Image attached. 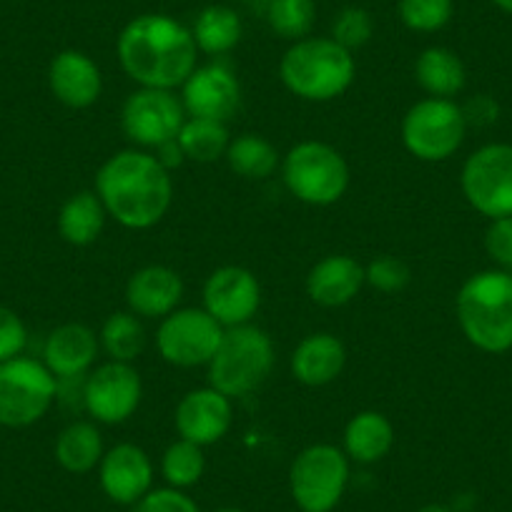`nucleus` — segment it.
Here are the masks:
<instances>
[{
	"mask_svg": "<svg viewBox=\"0 0 512 512\" xmlns=\"http://www.w3.org/2000/svg\"><path fill=\"white\" fill-rule=\"evenodd\" d=\"M176 141H179L186 161H196V164H216V161L226 156V149H229L231 144V134L226 123L211 121V118L186 116Z\"/></svg>",
	"mask_w": 512,
	"mask_h": 512,
	"instance_id": "obj_29",
	"label": "nucleus"
},
{
	"mask_svg": "<svg viewBox=\"0 0 512 512\" xmlns=\"http://www.w3.org/2000/svg\"><path fill=\"white\" fill-rule=\"evenodd\" d=\"M347 364V347L332 332H312L294 347L292 367L294 379L304 387H327Z\"/></svg>",
	"mask_w": 512,
	"mask_h": 512,
	"instance_id": "obj_22",
	"label": "nucleus"
},
{
	"mask_svg": "<svg viewBox=\"0 0 512 512\" xmlns=\"http://www.w3.org/2000/svg\"><path fill=\"white\" fill-rule=\"evenodd\" d=\"M412 269L397 256H377L364 267V282L374 292L397 294L410 284Z\"/></svg>",
	"mask_w": 512,
	"mask_h": 512,
	"instance_id": "obj_35",
	"label": "nucleus"
},
{
	"mask_svg": "<svg viewBox=\"0 0 512 512\" xmlns=\"http://www.w3.org/2000/svg\"><path fill=\"white\" fill-rule=\"evenodd\" d=\"M317 21V3L314 0H269L267 23L272 33L284 41H302L312 36Z\"/></svg>",
	"mask_w": 512,
	"mask_h": 512,
	"instance_id": "obj_32",
	"label": "nucleus"
},
{
	"mask_svg": "<svg viewBox=\"0 0 512 512\" xmlns=\"http://www.w3.org/2000/svg\"><path fill=\"white\" fill-rule=\"evenodd\" d=\"M462 113H465L467 126L485 128V126H492V123L500 118V103H497L492 96H487V93H480V96L470 98V101L462 106Z\"/></svg>",
	"mask_w": 512,
	"mask_h": 512,
	"instance_id": "obj_39",
	"label": "nucleus"
},
{
	"mask_svg": "<svg viewBox=\"0 0 512 512\" xmlns=\"http://www.w3.org/2000/svg\"><path fill=\"white\" fill-rule=\"evenodd\" d=\"M116 56L123 73L139 88L174 91L199 66L191 28L166 13H144L128 21L118 33Z\"/></svg>",
	"mask_w": 512,
	"mask_h": 512,
	"instance_id": "obj_1",
	"label": "nucleus"
},
{
	"mask_svg": "<svg viewBox=\"0 0 512 512\" xmlns=\"http://www.w3.org/2000/svg\"><path fill=\"white\" fill-rule=\"evenodd\" d=\"M467 204L490 221L512 216V144H485L467 156L460 174Z\"/></svg>",
	"mask_w": 512,
	"mask_h": 512,
	"instance_id": "obj_11",
	"label": "nucleus"
},
{
	"mask_svg": "<svg viewBox=\"0 0 512 512\" xmlns=\"http://www.w3.org/2000/svg\"><path fill=\"white\" fill-rule=\"evenodd\" d=\"M186 121L181 96L164 88H139L123 101L121 128L126 139L139 149H159L179 136Z\"/></svg>",
	"mask_w": 512,
	"mask_h": 512,
	"instance_id": "obj_13",
	"label": "nucleus"
},
{
	"mask_svg": "<svg viewBox=\"0 0 512 512\" xmlns=\"http://www.w3.org/2000/svg\"><path fill=\"white\" fill-rule=\"evenodd\" d=\"M101 354V342L91 327L81 322H68L53 329L43 347V364L56 379L86 377Z\"/></svg>",
	"mask_w": 512,
	"mask_h": 512,
	"instance_id": "obj_20",
	"label": "nucleus"
},
{
	"mask_svg": "<svg viewBox=\"0 0 512 512\" xmlns=\"http://www.w3.org/2000/svg\"><path fill=\"white\" fill-rule=\"evenodd\" d=\"M93 191L116 224L131 231H146L169 214L174 179L156 154L126 149L103 161Z\"/></svg>",
	"mask_w": 512,
	"mask_h": 512,
	"instance_id": "obj_2",
	"label": "nucleus"
},
{
	"mask_svg": "<svg viewBox=\"0 0 512 512\" xmlns=\"http://www.w3.org/2000/svg\"><path fill=\"white\" fill-rule=\"evenodd\" d=\"M279 78L292 96L327 103L344 96L357 78L354 53L329 36L294 41L279 61Z\"/></svg>",
	"mask_w": 512,
	"mask_h": 512,
	"instance_id": "obj_3",
	"label": "nucleus"
},
{
	"mask_svg": "<svg viewBox=\"0 0 512 512\" xmlns=\"http://www.w3.org/2000/svg\"><path fill=\"white\" fill-rule=\"evenodd\" d=\"M103 435L93 420H76L61 430L56 437L53 455L56 462L71 475H86L101 465Z\"/></svg>",
	"mask_w": 512,
	"mask_h": 512,
	"instance_id": "obj_26",
	"label": "nucleus"
},
{
	"mask_svg": "<svg viewBox=\"0 0 512 512\" xmlns=\"http://www.w3.org/2000/svg\"><path fill=\"white\" fill-rule=\"evenodd\" d=\"M156 154V159L161 161V164L166 166V169L169 171H174V169H179L181 164H184L186 161V156H184V151H181V146H179V141H169V144H164V146H159V149L154 151Z\"/></svg>",
	"mask_w": 512,
	"mask_h": 512,
	"instance_id": "obj_40",
	"label": "nucleus"
},
{
	"mask_svg": "<svg viewBox=\"0 0 512 512\" xmlns=\"http://www.w3.org/2000/svg\"><path fill=\"white\" fill-rule=\"evenodd\" d=\"M134 512H201L199 505L176 487H154L134 505Z\"/></svg>",
	"mask_w": 512,
	"mask_h": 512,
	"instance_id": "obj_36",
	"label": "nucleus"
},
{
	"mask_svg": "<svg viewBox=\"0 0 512 512\" xmlns=\"http://www.w3.org/2000/svg\"><path fill=\"white\" fill-rule=\"evenodd\" d=\"M415 81L427 96L455 98L467 86V68L452 48L430 46L417 56Z\"/></svg>",
	"mask_w": 512,
	"mask_h": 512,
	"instance_id": "obj_24",
	"label": "nucleus"
},
{
	"mask_svg": "<svg viewBox=\"0 0 512 512\" xmlns=\"http://www.w3.org/2000/svg\"><path fill=\"white\" fill-rule=\"evenodd\" d=\"M485 249L487 256L497 264V269H505L512 274V216L490 221L485 231Z\"/></svg>",
	"mask_w": 512,
	"mask_h": 512,
	"instance_id": "obj_38",
	"label": "nucleus"
},
{
	"mask_svg": "<svg viewBox=\"0 0 512 512\" xmlns=\"http://www.w3.org/2000/svg\"><path fill=\"white\" fill-rule=\"evenodd\" d=\"M204 309L224 329L251 324L262 307V284L246 267L226 264L214 269L204 282Z\"/></svg>",
	"mask_w": 512,
	"mask_h": 512,
	"instance_id": "obj_14",
	"label": "nucleus"
},
{
	"mask_svg": "<svg viewBox=\"0 0 512 512\" xmlns=\"http://www.w3.org/2000/svg\"><path fill=\"white\" fill-rule=\"evenodd\" d=\"M106 219V206L98 199L96 191H76L63 201L61 211H58V234L71 246H91L103 234Z\"/></svg>",
	"mask_w": 512,
	"mask_h": 512,
	"instance_id": "obj_25",
	"label": "nucleus"
},
{
	"mask_svg": "<svg viewBox=\"0 0 512 512\" xmlns=\"http://www.w3.org/2000/svg\"><path fill=\"white\" fill-rule=\"evenodd\" d=\"M304 287H307V297L319 307H344L357 299L362 287H367L364 264L349 254H329L309 269Z\"/></svg>",
	"mask_w": 512,
	"mask_h": 512,
	"instance_id": "obj_21",
	"label": "nucleus"
},
{
	"mask_svg": "<svg viewBox=\"0 0 512 512\" xmlns=\"http://www.w3.org/2000/svg\"><path fill=\"white\" fill-rule=\"evenodd\" d=\"M186 116L226 123L241 106V86L234 71L221 63L196 66L181 86Z\"/></svg>",
	"mask_w": 512,
	"mask_h": 512,
	"instance_id": "obj_17",
	"label": "nucleus"
},
{
	"mask_svg": "<svg viewBox=\"0 0 512 512\" xmlns=\"http://www.w3.org/2000/svg\"><path fill=\"white\" fill-rule=\"evenodd\" d=\"M28 342V329L13 309L0 307V364L21 357Z\"/></svg>",
	"mask_w": 512,
	"mask_h": 512,
	"instance_id": "obj_37",
	"label": "nucleus"
},
{
	"mask_svg": "<svg viewBox=\"0 0 512 512\" xmlns=\"http://www.w3.org/2000/svg\"><path fill=\"white\" fill-rule=\"evenodd\" d=\"M98 482L106 497L116 505H136L146 492L154 490V462L144 447L118 442L103 452Z\"/></svg>",
	"mask_w": 512,
	"mask_h": 512,
	"instance_id": "obj_15",
	"label": "nucleus"
},
{
	"mask_svg": "<svg viewBox=\"0 0 512 512\" xmlns=\"http://www.w3.org/2000/svg\"><path fill=\"white\" fill-rule=\"evenodd\" d=\"M457 324L475 349L505 354L512 349V274L485 269L467 279L455 299Z\"/></svg>",
	"mask_w": 512,
	"mask_h": 512,
	"instance_id": "obj_4",
	"label": "nucleus"
},
{
	"mask_svg": "<svg viewBox=\"0 0 512 512\" xmlns=\"http://www.w3.org/2000/svg\"><path fill=\"white\" fill-rule=\"evenodd\" d=\"M417 512H452V510L447 505H437V502H432V505H425L422 510H417Z\"/></svg>",
	"mask_w": 512,
	"mask_h": 512,
	"instance_id": "obj_42",
	"label": "nucleus"
},
{
	"mask_svg": "<svg viewBox=\"0 0 512 512\" xmlns=\"http://www.w3.org/2000/svg\"><path fill=\"white\" fill-rule=\"evenodd\" d=\"M510 460H512V445H510Z\"/></svg>",
	"mask_w": 512,
	"mask_h": 512,
	"instance_id": "obj_44",
	"label": "nucleus"
},
{
	"mask_svg": "<svg viewBox=\"0 0 512 512\" xmlns=\"http://www.w3.org/2000/svg\"><path fill=\"white\" fill-rule=\"evenodd\" d=\"M144 400V382L134 364H96L83 382V407L96 425H123L136 415Z\"/></svg>",
	"mask_w": 512,
	"mask_h": 512,
	"instance_id": "obj_12",
	"label": "nucleus"
},
{
	"mask_svg": "<svg viewBox=\"0 0 512 512\" xmlns=\"http://www.w3.org/2000/svg\"><path fill=\"white\" fill-rule=\"evenodd\" d=\"M184 299V279L166 264L136 269L126 282V307L141 319H164Z\"/></svg>",
	"mask_w": 512,
	"mask_h": 512,
	"instance_id": "obj_19",
	"label": "nucleus"
},
{
	"mask_svg": "<svg viewBox=\"0 0 512 512\" xmlns=\"http://www.w3.org/2000/svg\"><path fill=\"white\" fill-rule=\"evenodd\" d=\"M226 164L236 176L246 181H267L282 166L277 146L259 134H241L231 139L226 149Z\"/></svg>",
	"mask_w": 512,
	"mask_h": 512,
	"instance_id": "obj_28",
	"label": "nucleus"
},
{
	"mask_svg": "<svg viewBox=\"0 0 512 512\" xmlns=\"http://www.w3.org/2000/svg\"><path fill=\"white\" fill-rule=\"evenodd\" d=\"M231 402H234L231 397L221 395L211 384L186 392L174 412V425L181 440H189L199 447H209L224 440L234 425Z\"/></svg>",
	"mask_w": 512,
	"mask_h": 512,
	"instance_id": "obj_16",
	"label": "nucleus"
},
{
	"mask_svg": "<svg viewBox=\"0 0 512 512\" xmlns=\"http://www.w3.org/2000/svg\"><path fill=\"white\" fill-rule=\"evenodd\" d=\"M48 88L53 98L73 111L96 106L103 93V76L98 63L88 53L66 48L56 53L48 66Z\"/></svg>",
	"mask_w": 512,
	"mask_h": 512,
	"instance_id": "obj_18",
	"label": "nucleus"
},
{
	"mask_svg": "<svg viewBox=\"0 0 512 512\" xmlns=\"http://www.w3.org/2000/svg\"><path fill=\"white\" fill-rule=\"evenodd\" d=\"M206 457L204 447L194 445L189 440H176L161 455V475H164L166 485L176 487V490H186V487L196 485L204 477Z\"/></svg>",
	"mask_w": 512,
	"mask_h": 512,
	"instance_id": "obj_31",
	"label": "nucleus"
},
{
	"mask_svg": "<svg viewBox=\"0 0 512 512\" xmlns=\"http://www.w3.org/2000/svg\"><path fill=\"white\" fill-rule=\"evenodd\" d=\"M492 6L497 8V11L507 13V16H512V0H490Z\"/></svg>",
	"mask_w": 512,
	"mask_h": 512,
	"instance_id": "obj_41",
	"label": "nucleus"
},
{
	"mask_svg": "<svg viewBox=\"0 0 512 512\" xmlns=\"http://www.w3.org/2000/svg\"><path fill=\"white\" fill-rule=\"evenodd\" d=\"M395 447V425L377 410H362L344 425L342 450L349 462L374 465L384 460Z\"/></svg>",
	"mask_w": 512,
	"mask_h": 512,
	"instance_id": "obj_23",
	"label": "nucleus"
},
{
	"mask_svg": "<svg viewBox=\"0 0 512 512\" xmlns=\"http://www.w3.org/2000/svg\"><path fill=\"white\" fill-rule=\"evenodd\" d=\"M224 339V327L204 307H179L156 329V352L171 367H209Z\"/></svg>",
	"mask_w": 512,
	"mask_h": 512,
	"instance_id": "obj_10",
	"label": "nucleus"
},
{
	"mask_svg": "<svg viewBox=\"0 0 512 512\" xmlns=\"http://www.w3.org/2000/svg\"><path fill=\"white\" fill-rule=\"evenodd\" d=\"M216 512H244V510H239V507H221V510Z\"/></svg>",
	"mask_w": 512,
	"mask_h": 512,
	"instance_id": "obj_43",
	"label": "nucleus"
},
{
	"mask_svg": "<svg viewBox=\"0 0 512 512\" xmlns=\"http://www.w3.org/2000/svg\"><path fill=\"white\" fill-rule=\"evenodd\" d=\"M467 121L455 98H422L402 116L400 136L407 154L425 164H440L462 149Z\"/></svg>",
	"mask_w": 512,
	"mask_h": 512,
	"instance_id": "obj_7",
	"label": "nucleus"
},
{
	"mask_svg": "<svg viewBox=\"0 0 512 512\" xmlns=\"http://www.w3.org/2000/svg\"><path fill=\"white\" fill-rule=\"evenodd\" d=\"M349 485V457L342 447L317 442L294 457L289 492L302 512H332Z\"/></svg>",
	"mask_w": 512,
	"mask_h": 512,
	"instance_id": "obj_8",
	"label": "nucleus"
},
{
	"mask_svg": "<svg viewBox=\"0 0 512 512\" xmlns=\"http://www.w3.org/2000/svg\"><path fill=\"white\" fill-rule=\"evenodd\" d=\"M397 16L412 33H437L455 16L452 0H400Z\"/></svg>",
	"mask_w": 512,
	"mask_h": 512,
	"instance_id": "obj_33",
	"label": "nucleus"
},
{
	"mask_svg": "<svg viewBox=\"0 0 512 512\" xmlns=\"http://www.w3.org/2000/svg\"><path fill=\"white\" fill-rule=\"evenodd\" d=\"M277 352L274 342L262 327L241 324L224 329L219 349L209 362V384L231 400L251 395L272 374Z\"/></svg>",
	"mask_w": 512,
	"mask_h": 512,
	"instance_id": "obj_5",
	"label": "nucleus"
},
{
	"mask_svg": "<svg viewBox=\"0 0 512 512\" xmlns=\"http://www.w3.org/2000/svg\"><path fill=\"white\" fill-rule=\"evenodd\" d=\"M282 181L307 206H332L347 194L349 164L327 141H299L282 156Z\"/></svg>",
	"mask_w": 512,
	"mask_h": 512,
	"instance_id": "obj_6",
	"label": "nucleus"
},
{
	"mask_svg": "<svg viewBox=\"0 0 512 512\" xmlns=\"http://www.w3.org/2000/svg\"><path fill=\"white\" fill-rule=\"evenodd\" d=\"M374 36V18L367 8L362 6H347L334 16L332 31L329 38L344 46L347 51H359L367 46Z\"/></svg>",
	"mask_w": 512,
	"mask_h": 512,
	"instance_id": "obj_34",
	"label": "nucleus"
},
{
	"mask_svg": "<svg viewBox=\"0 0 512 512\" xmlns=\"http://www.w3.org/2000/svg\"><path fill=\"white\" fill-rule=\"evenodd\" d=\"M101 349L113 362L134 364L146 347V329L134 312H113L98 332Z\"/></svg>",
	"mask_w": 512,
	"mask_h": 512,
	"instance_id": "obj_30",
	"label": "nucleus"
},
{
	"mask_svg": "<svg viewBox=\"0 0 512 512\" xmlns=\"http://www.w3.org/2000/svg\"><path fill=\"white\" fill-rule=\"evenodd\" d=\"M191 36H194L199 53L224 56V53L234 51L239 46L241 36H244V26H241V18L234 8L206 6L194 18Z\"/></svg>",
	"mask_w": 512,
	"mask_h": 512,
	"instance_id": "obj_27",
	"label": "nucleus"
},
{
	"mask_svg": "<svg viewBox=\"0 0 512 512\" xmlns=\"http://www.w3.org/2000/svg\"><path fill=\"white\" fill-rule=\"evenodd\" d=\"M58 397V379L43 362L13 357L0 364V425L21 430L41 422Z\"/></svg>",
	"mask_w": 512,
	"mask_h": 512,
	"instance_id": "obj_9",
	"label": "nucleus"
}]
</instances>
